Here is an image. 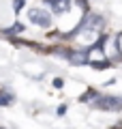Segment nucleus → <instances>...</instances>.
<instances>
[{
	"instance_id": "f257e3e1",
	"label": "nucleus",
	"mask_w": 122,
	"mask_h": 129,
	"mask_svg": "<svg viewBox=\"0 0 122 129\" xmlns=\"http://www.w3.org/2000/svg\"><path fill=\"white\" fill-rule=\"evenodd\" d=\"M94 108L99 110H105V112H118L122 110V97H116V95H99L94 103Z\"/></svg>"
},
{
	"instance_id": "f03ea898",
	"label": "nucleus",
	"mask_w": 122,
	"mask_h": 129,
	"mask_svg": "<svg viewBox=\"0 0 122 129\" xmlns=\"http://www.w3.org/2000/svg\"><path fill=\"white\" fill-rule=\"evenodd\" d=\"M30 22H34V24H39V26H49L51 24V15L47 13V11H41V9H32L30 13Z\"/></svg>"
},
{
	"instance_id": "7ed1b4c3",
	"label": "nucleus",
	"mask_w": 122,
	"mask_h": 129,
	"mask_svg": "<svg viewBox=\"0 0 122 129\" xmlns=\"http://www.w3.org/2000/svg\"><path fill=\"white\" fill-rule=\"evenodd\" d=\"M99 99V90H94V88H90L88 92H84V95L79 97V101L81 103H88V101H96Z\"/></svg>"
},
{
	"instance_id": "20e7f679",
	"label": "nucleus",
	"mask_w": 122,
	"mask_h": 129,
	"mask_svg": "<svg viewBox=\"0 0 122 129\" xmlns=\"http://www.w3.org/2000/svg\"><path fill=\"white\" fill-rule=\"evenodd\" d=\"M9 103H13V95L7 90H0V106H9Z\"/></svg>"
},
{
	"instance_id": "39448f33",
	"label": "nucleus",
	"mask_w": 122,
	"mask_h": 129,
	"mask_svg": "<svg viewBox=\"0 0 122 129\" xmlns=\"http://www.w3.org/2000/svg\"><path fill=\"white\" fill-rule=\"evenodd\" d=\"M54 86H56V88H60V86H62V80L56 78V80H54Z\"/></svg>"
},
{
	"instance_id": "423d86ee",
	"label": "nucleus",
	"mask_w": 122,
	"mask_h": 129,
	"mask_svg": "<svg viewBox=\"0 0 122 129\" xmlns=\"http://www.w3.org/2000/svg\"><path fill=\"white\" fill-rule=\"evenodd\" d=\"M113 129H122V123H118V125H113Z\"/></svg>"
}]
</instances>
